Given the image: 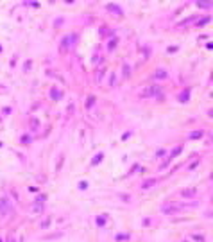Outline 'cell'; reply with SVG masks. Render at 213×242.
Returning a JSON list of instances; mask_svg holds the SVG:
<instances>
[{"instance_id": "22", "label": "cell", "mask_w": 213, "mask_h": 242, "mask_svg": "<svg viewBox=\"0 0 213 242\" xmlns=\"http://www.w3.org/2000/svg\"><path fill=\"white\" fill-rule=\"evenodd\" d=\"M31 126H32V129H36V126H38V122H36V120L32 118V120H31Z\"/></svg>"}, {"instance_id": "18", "label": "cell", "mask_w": 213, "mask_h": 242, "mask_svg": "<svg viewBox=\"0 0 213 242\" xmlns=\"http://www.w3.org/2000/svg\"><path fill=\"white\" fill-rule=\"evenodd\" d=\"M181 149H183V147H181V145H179V147H176V149L172 151V154H170V158H174V156H177V154L181 153Z\"/></svg>"}, {"instance_id": "24", "label": "cell", "mask_w": 213, "mask_h": 242, "mask_svg": "<svg viewBox=\"0 0 213 242\" xmlns=\"http://www.w3.org/2000/svg\"><path fill=\"white\" fill-rule=\"evenodd\" d=\"M7 242H15V240H13V237H7Z\"/></svg>"}, {"instance_id": "21", "label": "cell", "mask_w": 213, "mask_h": 242, "mask_svg": "<svg viewBox=\"0 0 213 242\" xmlns=\"http://www.w3.org/2000/svg\"><path fill=\"white\" fill-rule=\"evenodd\" d=\"M41 210H43V206H41V205H38V203H36V206H34V212H41Z\"/></svg>"}, {"instance_id": "7", "label": "cell", "mask_w": 213, "mask_h": 242, "mask_svg": "<svg viewBox=\"0 0 213 242\" xmlns=\"http://www.w3.org/2000/svg\"><path fill=\"white\" fill-rule=\"evenodd\" d=\"M181 196H183V197H193V196H195V190H193V188L181 190Z\"/></svg>"}, {"instance_id": "19", "label": "cell", "mask_w": 213, "mask_h": 242, "mask_svg": "<svg viewBox=\"0 0 213 242\" xmlns=\"http://www.w3.org/2000/svg\"><path fill=\"white\" fill-rule=\"evenodd\" d=\"M117 240H129V235L124 233V235H117Z\"/></svg>"}, {"instance_id": "8", "label": "cell", "mask_w": 213, "mask_h": 242, "mask_svg": "<svg viewBox=\"0 0 213 242\" xmlns=\"http://www.w3.org/2000/svg\"><path fill=\"white\" fill-rule=\"evenodd\" d=\"M50 97H52L54 101H59V99H61V91H59L58 88H52V91H50Z\"/></svg>"}, {"instance_id": "10", "label": "cell", "mask_w": 213, "mask_h": 242, "mask_svg": "<svg viewBox=\"0 0 213 242\" xmlns=\"http://www.w3.org/2000/svg\"><path fill=\"white\" fill-rule=\"evenodd\" d=\"M188 99H190V90H185V91L179 95V101H181V102H188Z\"/></svg>"}, {"instance_id": "9", "label": "cell", "mask_w": 213, "mask_h": 242, "mask_svg": "<svg viewBox=\"0 0 213 242\" xmlns=\"http://www.w3.org/2000/svg\"><path fill=\"white\" fill-rule=\"evenodd\" d=\"M197 6H199V7H204V9H209V7H211V0H199Z\"/></svg>"}, {"instance_id": "14", "label": "cell", "mask_w": 213, "mask_h": 242, "mask_svg": "<svg viewBox=\"0 0 213 242\" xmlns=\"http://www.w3.org/2000/svg\"><path fill=\"white\" fill-rule=\"evenodd\" d=\"M208 22H211V18H209V16H202V20L197 22V25H204V23H208Z\"/></svg>"}, {"instance_id": "23", "label": "cell", "mask_w": 213, "mask_h": 242, "mask_svg": "<svg viewBox=\"0 0 213 242\" xmlns=\"http://www.w3.org/2000/svg\"><path fill=\"white\" fill-rule=\"evenodd\" d=\"M86 186H88V183H86V181H82V183L79 185V188H86Z\"/></svg>"}, {"instance_id": "11", "label": "cell", "mask_w": 213, "mask_h": 242, "mask_svg": "<svg viewBox=\"0 0 213 242\" xmlns=\"http://www.w3.org/2000/svg\"><path fill=\"white\" fill-rule=\"evenodd\" d=\"M195 18H197V16H190V18H186L185 22H181V23H177V25H179V27H185V25H188V23L195 22Z\"/></svg>"}, {"instance_id": "5", "label": "cell", "mask_w": 213, "mask_h": 242, "mask_svg": "<svg viewBox=\"0 0 213 242\" xmlns=\"http://www.w3.org/2000/svg\"><path fill=\"white\" fill-rule=\"evenodd\" d=\"M108 11H113V13H117V15H124V11L118 7V6H115V4H108V7H106Z\"/></svg>"}, {"instance_id": "12", "label": "cell", "mask_w": 213, "mask_h": 242, "mask_svg": "<svg viewBox=\"0 0 213 242\" xmlns=\"http://www.w3.org/2000/svg\"><path fill=\"white\" fill-rule=\"evenodd\" d=\"M104 158V154L102 153H98L97 156H93V160H91V165H97V163H100V160Z\"/></svg>"}, {"instance_id": "17", "label": "cell", "mask_w": 213, "mask_h": 242, "mask_svg": "<svg viewBox=\"0 0 213 242\" xmlns=\"http://www.w3.org/2000/svg\"><path fill=\"white\" fill-rule=\"evenodd\" d=\"M93 102H95V97H93V95H90V97H88V104H86V108H91V106H93Z\"/></svg>"}, {"instance_id": "20", "label": "cell", "mask_w": 213, "mask_h": 242, "mask_svg": "<svg viewBox=\"0 0 213 242\" xmlns=\"http://www.w3.org/2000/svg\"><path fill=\"white\" fill-rule=\"evenodd\" d=\"M25 4H29V6H32V7H38V6H39V2H34V0H32V2H25Z\"/></svg>"}, {"instance_id": "4", "label": "cell", "mask_w": 213, "mask_h": 242, "mask_svg": "<svg viewBox=\"0 0 213 242\" xmlns=\"http://www.w3.org/2000/svg\"><path fill=\"white\" fill-rule=\"evenodd\" d=\"M11 212V201L7 197H2L0 199V215H7Z\"/></svg>"}, {"instance_id": "1", "label": "cell", "mask_w": 213, "mask_h": 242, "mask_svg": "<svg viewBox=\"0 0 213 242\" xmlns=\"http://www.w3.org/2000/svg\"><path fill=\"white\" fill-rule=\"evenodd\" d=\"M77 39H79V34H66V36L61 39V47H63V48H72Z\"/></svg>"}, {"instance_id": "13", "label": "cell", "mask_w": 213, "mask_h": 242, "mask_svg": "<svg viewBox=\"0 0 213 242\" xmlns=\"http://www.w3.org/2000/svg\"><path fill=\"white\" fill-rule=\"evenodd\" d=\"M154 183H156V179H147V181H143V183H142V188L145 190V188H149V186H152Z\"/></svg>"}, {"instance_id": "6", "label": "cell", "mask_w": 213, "mask_h": 242, "mask_svg": "<svg viewBox=\"0 0 213 242\" xmlns=\"http://www.w3.org/2000/svg\"><path fill=\"white\" fill-rule=\"evenodd\" d=\"M154 77H156V79H167V77H169V74H167V70H161V68H159V70H156Z\"/></svg>"}, {"instance_id": "16", "label": "cell", "mask_w": 213, "mask_h": 242, "mask_svg": "<svg viewBox=\"0 0 213 242\" xmlns=\"http://www.w3.org/2000/svg\"><path fill=\"white\" fill-rule=\"evenodd\" d=\"M97 224H98V226H104V224H106V217H104V215L97 217Z\"/></svg>"}, {"instance_id": "15", "label": "cell", "mask_w": 213, "mask_h": 242, "mask_svg": "<svg viewBox=\"0 0 213 242\" xmlns=\"http://www.w3.org/2000/svg\"><path fill=\"white\" fill-rule=\"evenodd\" d=\"M201 136H202V131H193V133L190 135V138H192V140H195V138H201Z\"/></svg>"}, {"instance_id": "2", "label": "cell", "mask_w": 213, "mask_h": 242, "mask_svg": "<svg viewBox=\"0 0 213 242\" xmlns=\"http://www.w3.org/2000/svg\"><path fill=\"white\" fill-rule=\"evenodd\" d=\"M161 212L167 213V215H174V213L181 212V206H179V205H174V203H167V205L161 206Z\"/></svg>"}, {"instance_id": "3", "label": "cell", "mask_w": 213, "mask_h": 242, "mask_svg": "<svg viewBox=\"0 0 213 242\" xmlns=\"http://www.w3.org/2000/svg\"><path fill=\"white\" fill-rule=\"evenodd\" d=\"M147 91L142 93V97H161V88L159 86H150V88H145Z\"/></svg>"}]
</instances>
